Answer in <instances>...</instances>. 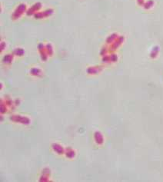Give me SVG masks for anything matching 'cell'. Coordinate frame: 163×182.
<instances>
[{
    "mask_svg": "<svg viewBox=\"0 0 163 182\" xmlns=\"http://www.w3.org/2000/svg\"><path fill=\"white\" fill-rule=\"evenodd\" d=\"M153 1H152V0H150V1H148L147 2H146V3H145V8H151L152 6H153Z\"/></svg>",
    "mask_w": 163,
    "mask_h": 182,
    "instance_id": "6da1fadb",
    "label": "cell"
},
{
    "mask_svg": "<svg viewBox=\"0 0 163 182\" xmlns=\"http://www.w3.org/2000/svg\"><path fill=\"white\" fill-rule=\"evenodd\" d=\"M137 2L139 5H142V4L144 3V0H137Z\"/></svg>",
    "mask_w": 163,
    "mask_h": 182,
    "instance_id": "7a4b0ae2",
    "label": "cell"
}]
</instances>
